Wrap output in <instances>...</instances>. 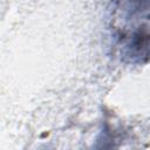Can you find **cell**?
I'll use <instances>...</instances> for the list:
<instances>
[{
  "mask_svg": "<svg viewBox=\"0 0 150 150\" xmlns=\"http://www.w3.org/2000/svg\"><path fill=\"white\" fill-rule=\"evenodd\" d=\"M110 29L112 48L122 61L144 64L149 56V0H112Z\"/></svg>",
  "mask_w": 150,
  "mask_h": 150,
  "instance_id": "obj_1",
  "label": "cell"
}]
</instances>
